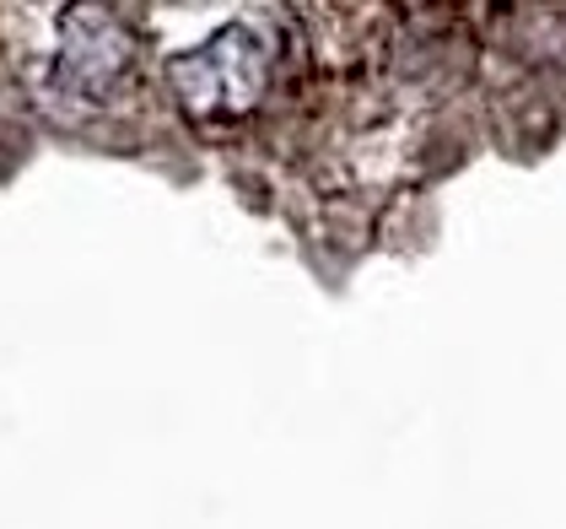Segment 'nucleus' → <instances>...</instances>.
Here are the masks:
<instances>
[{
	"instance_id": "f03ea898",
	"label": "nucleus",
	"mask_w": 566,
	"mask_h": 529,
	"mask_svg": "<svg viewBox=\"0 0 566 529\" xmlns=\"http://www.w3.org/2000/svg\"><path fill=\"white\" fill-rule=\"evenodd\" d=\"M135 49L119 17L76 6L60 22V49H54V87L76 97H108V87L130 71Z\"/></svg>"
},
{
	"instance_id": "f257e3e1",
	"label": "nucleus",
	"mask_w": 566,
	"mask_h": 529,
	"mask_svg": "<svg viewBox=\"0 0 566 529\" xmlns=\"http://www.w3.org/2000/svg\"><path fill=\"white\" fill-rule=\"evenodd\" d=\"M168 82H174V92L184 97L189 114L232 120V114L260 103L264 82H270V44L260 39V28L232 22L200 49L174 54L168 60Z\"/></svg>"
}]
</instances>
